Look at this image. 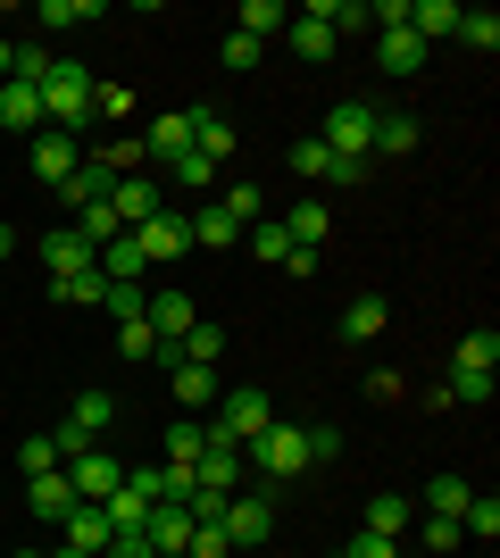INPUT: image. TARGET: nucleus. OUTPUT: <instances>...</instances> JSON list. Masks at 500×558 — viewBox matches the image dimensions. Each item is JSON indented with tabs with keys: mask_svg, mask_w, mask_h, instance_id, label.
Here are the masks:
<instances>
[{
	"mask_svg": "<svg viewBox=\"0 0 500 558\" xmlns=\"http://www.w3.org/2000/svg\"><path fill=\"white\" fill-rule=\"evenodd\" d=\"M492 375H500V333L484 326V333H467V342L451 350V375H442L451 409H459V400H467V409H476V400H492Z\"/></svg>",
	"mask_w": 500,
	"mask_h": 558,
	"instance_id": "nucleus-1",
	"label": "nucleus"
},
{
	"mask_svg": "<svg viewBox=\"0 0 500 558\" xmlns=\"http://www.w3.org/2000/svg\"><path fill=\"white\" fill-rule=\"evenodd\" d=\"M84 117H93V75L75 68V59H59V68H50V84H42V125L84 142Z\"/></svg>",
	"mask_w": 500,
	"mask_h": 558,
	"instance_id": "nucleus-2",
	"label": "nucleus"
},
{
	"mask_svg": "<svg viewBox=\"0 0 500 558\" xmlns=\"http://www.w3.org/2000/svg\"><path fill=\"white\" fill-rule=\"evenodd\" d=\"M242 459H251V475H267V484H292V475L309 466V434L276 417V425L259 434V442H242Z\"/></svg>",
	"mask_w": 500,
	"mask_h": 558,
	"instance_id": "nucleus-3",
	"label": "nucleus"
},
{
	"mask_svg": "<svg viewBox=\"0 0 500 558\" xmlns=\"http://www.w3.org/2000/svg\"><path fill=\"white\" fill-rule=\"evenodd\" d=\"M317 142H326L342 167H367V159H376V109H367V100H333Z\"/></svg>",
	"mask_w": 500,
	"mask_h": 558,
	"instance_id": "nucleus-4",
	"label": "nucleus"
},
{
	"mask_svg": "<svg viewBox=\"0 0 500 558\" xmlns=\"http://www.w3.org/2000/svg\"><path fill=\"white\" fill-rule=\"evenodd\" d=\"M267 425H276V400H267L259 384H242V392L217 400V425H209V434H217V442H259Z\"/></svg>",
	"mask_w": 500,
	"mask_h": 558,
	"instance_id": "nucleus-5",
	"label": "nucleus"
},
{
	"mask_svg": "<svg viewBox=\"0 0 500 558\" xmlns=\"http://www.w3.org/2000/svg\"><path fill=\"white\" fill-rule=\"evenodd\" d=\"M217 534L234 542V550H259L276 534V492H234L225 509H217Z\"/></svg>",
	"mask_w": 500,
	"mask_h": 558,
	"instance_id": "nucleus-6",
	"label": "nucleus"
},
{
	"mask_svg": "<svg viewBox=\"0 0 500 558\" xmlns=\"http://www.w3.org/2000/svg\"><path fill=\"white\" fill-rule=\"evenodd\" d=\"M109 417H118V400H109V392H75L68 425L50 434V442H59V459H75V450H93L100 434H109Z\"/></svg>",
	"mask_w": 500,
	"mask_h": 558,
	"instance_id": "nucleus-7",
	"label": "nucleus"
},
{
	"mask_svg": "<svg viewBox=\"0 0 500 558\" xmlns=\"http://www.w3.org/2000/svg\"><path fill=\"white\" fill-rule=\"evenodd\" d=\"M242 475H251V459H242V442H200V459H192V484L200 492H242Z\"/></svg>",
	"mask_w": 500,
	"mask_h": 558,
	"instance_id": "nucleus-8",
	"label": "nucleus"
},
{
	"mask_svg": "<svg viewBox=\"0 0 500 558\" xmlns=\"http://www.w3.org/2000/svg\"><path fill=\"white\" fill-rule=\"evenodd\" d=\"M42 267H50V283H59V276H100V251L75 226H50L42 233Z\"/></svg>",
	"mask_w": 500,
	"mask_h": 558,
	"instance_id": "nucleus-9",
	"label": "nucleus"
},
{
	"mask_svg": "<svg viewBox=\"0 0 500 558\" xmlns=\"http://www.w3.org/2000/svg\"><path fill=\"white\" fill-rule=\"evenodd\" d=\"M333 43H342V34H333V25L317 17V9H292V17H284V50L301 59V68H326V59H333Z\"/></svg>",
	"mask_w": 500,
	"mask_h": 558,
	"instance_id": "nucleus-10",
	"label": "nucleus"
},
{
	"mask_svg": "<svg viewBox=\"0 0 500 558\" xmlns=\"http://www.w3.org/2000/svg\"><path fill=\"white\" fill-rule=\"evenodd\" d=\"M134 251H143V267H167V258L192 251V226H184L175 209H159L150 226H134Z\"/></svg>",
	"mask_w": 500,
	"mask_h": 558,
	"instance_id": "nucleus-11",
	"label": "nucleus"
},
{
	"mask_svg": "<svg viewBox=\"0 0 500 558\" xmlns=\"http://www.w3.org/2000/svg\"><path fill=\"white\" fill-rule=\"evenodd\" d=\"M25 167H34L42 184H68L75 167H84V142H75V134H50V125H42V134H34V150H25Z\"/></svg>",
	"mask_w": 500,
	"mask_h": 558,
	"instance_id": "nucleus-12",
	"label": "nucleus"
},
{
	"mask_svg": "<svg viewBox=\"0 0 500 558\" xmlns=\"http://www.w3.org/2000/svg\"><path fill=\"white\" fill-rule=\"evenodd\" d=\"M68 484H75V500H109V492L125 484V466L93 442V450H75V459H68Z\"/></svg>",
	"mask_w": 500,
	"mask_h": 558,
	"instance_id": "nucleus-13",
	"label": "nucleus"
},
{
	"mask_svg": "<svg viewBox=\"0 0 500 558\" xmlns=\"http://www.w3.org/2000/svg\"><path fill=\"white\" fill-rule=\"evenodd\" d=\"M143 326L159 333V350H175L192 326H200V308H192V292H150V308H143Z\"/></svg>",
	"mask_w": 500,
	"mask_h": 558,
	"instance_id": "nucleus-14",
	"label": "nucleus"
},
{
	"mask_svg": "<svg viewBox=\"0 0 500 558\" xmlns=\"http://www.w3.org/2000/svg\"><path fill=\"white\" fill-rule=\"evenodd\" d=\"M143 542H150V558H184L192 550V509H184V500H159L150 525H143Z\"/></svg>",
	"mask_w": 500,
	"mask_h": 558,
	"instance_id": "nucleus-15",
	"label": "nucleus"
},
{
	"mask_svg": "<svg viewBox=\"0 0 500 558\" xmlns=\"http://www.w3.org/2000/svg\"><path fill=\"white\" fill-rule=\"evenodd\" d=\"M109 209H118V226H125V233L159 217V184H150V167H143V175H118V184H109Z\"/></svg>",
	"mask_w": 500,
	"mask_h": 558,
	"instance_id": "nucleus-16",
	"label": "nucleus"
},
{
	"mask_svg": "<svg viewBox=\"0 0 500 558\" xmlns=\"http://www.w3.org/2000/svg\"><path fill=\"white\" fill-rule=\"evenodd\" d=\"M59 534H68V550H84V558H100L109 542H118V534H109V517H100V500H75V509L59 517Z\"/></svg>",
	"mask_w": 500,
	"mask_h": 558,
	"instance_id": "nucleus-17",
	"label": "nucleus"
},
{
	"mask_svg": "<svg viewBox=\"0 0 500 558\" xmlns=\"http://www.w3.org/2000/svg\"><path fill=\"white\" fill-rule=\"evenodd\" d=\"M408 525H417V500H408V492H376V500H367V525H358V534H383V542H401Z\"/></svg>",
	"mask_w": 500,
	"mask_h": 558,
	"instance_id": "nucleus-18",
	"label": "nucleus"
},
{
	"mask_svg": "<svg viewBox=\"0 0 500 558\" xmlns=\"http://www.w3.org/2000/svg\"><path fill=\"white\" fill-rule=\"evenodd\" d=\"M292 167H301V175H317V184H342V192H351L358 184V175H367V167H342V159H333V150H326V142H292Z\"/></svg>",
	"mask_w": 500,
	"mask_h": 558,
	"instance_id": "nucleus-19",
	"label": "nucleus"
},
{
	"mask_svg": "<svg viewBox=\"0 0 500 558\" xmlns=\"http://www.w3.org/2000/svg\"><path fill=\"white\" fill-rule=\"evenodd\" d=\"M25 509L42 517V525H59V517L75 509V484H68V466H59V475H25Z\"/></svg>",
	"mask_w": 500,
	"mask_h": 558,
	"instance_id": "nucleus-20",
	"label": "nucleus"
},
{
	"mask_svg": "<svg viewBox=\"0 0 500 558\" xmlns=\"http://www.w3.org/2000/svg\"><path fill=\"white\" fill-rule=\"evenodd\" d=\"M109 184H118V175H109L100 159H84V167L68 175V184H50V192H59V201H68V209L84 217V209H100V201H109Z\"/></svg>",
	"mask_w": 500,
	"mask_h": 558,
	"instance_id": "nucleus-21",
	"label": "nucleus"
},
{
	"mask_svg": "<svg viewBox=\"0 0 500 558\" xmlns=\"http://www.w3.org/2000/svg\"><path fill=\"white\" fill-rule=\"evenodd\" d=\"M383 326H392V308L376 301V292H358L351 308H342V342L351 350H367V342H383Z\"/></svg>",
	"mask_w": 500,
	"mask_h": 558,
	"instance_id": "nucleus-22",
	"label": "nucleus"
},
{
	"mask_svg": "<svg viewBox=\"0 0 500 558\" xmlns=\"http://www.w3.org/2000/svg\"><path fill=\"white\" fill-rule=\"evenodd\" d=\"M159 167H175L192 150V109H167V117H150V142H143Z\"/></svg>",
	"mask_w": 500,
	"mask_h": 558,
	"instance_id": "nucleus-23",
	"label": "nucleus"
},
{
	"mask_svg": "<svg viewBox=\"0 0 500 558\" xmlns=\"http://www.w3.org/2000/svg\"><path fill=\"white\" fill-rule=\"evenodd\" d=\"M0 125H9V134H42V93H34V84H0Z\"/></svg>",
	"mask_w": 500,
	"mask_h": 558,
	"instance_id": "nucleus-24",
	"label": "nucleus"
},
{
	"mask_svg": "<svg viewBox=\"0 0 500 558\" xmlns=\"http://www.w3.org/2000/svg\"><path fill=\"white\" fill-rule=\"evenodd\" d=\"M192 150H200L209 167H225L234 159V125H225L217 109H192Z\"/></svg>",
	"mask_w": 500,
	"mask_h": 558,
	"instance_id": "nucleus-25",
	"label": "nucleus"
},
{
	"mask_svg": "<svg viewBox=\"0 0 500 558\" xmlns=\"http://www.w3.org/2000/svg\"><path fill=\"white\" fill-rule=\"evenodd\" d=\"M184 226H192V251H234V242H242V226L217 209V201H209V209H192Z\"/></svg>",
	"mask_w": 500,
	"mask_h": 558,
	"instance_id": "nucleus-26",
	"label": "nucleus"
},
{
	"mask_svg": "<svg viewBox=\"0 0 500 558\" xmlns=\"http://www.w3.org/2000/svg\"><path fill=\"white\" fill-rule=\"evenodd\" d=\"M376 68L383 75H417V68H426V43H417L408 25H401V34H376Z\"/></svg>",
	"mask_w": 500,
	"mask_h": 558,
	"instance_id": "nucleus-27",
	"label": "nucleus"
},
{
	"mask_svg": "<svg viewBox=\"0 0 500 558\" xmlns=\"http://www.w3.org/2000/svg\"><path fill=\"white\" fill-rule=\"evenodd\" d=\"M167 384H175V409H209L217 400V367H192V359H175Z\"/></svg>",
	"mask_w": 500,
	"mask_h": 558,
	"instance_id": "nucleus-28",
	"label": "nucleus"
},
{
	"mask_svg": "<svg viewBox=\"0 0 500 558\" xmlns=\"http://www.w3.org/2000/svg\"><path fill=\"white\" fill-rule=\"evenodd\" d=\"M143 251H134V233H118V242H100V283H143Z\"/></svg>",
	"mask_w": 500,
	"mask_h": 558,
	"instance_id": "nucleus-29",
	"label": "nucleus"
},
{
	"mask_svg": "<svg viewBox=\"0 0 500 558\" xmlns=\"http://www.w3.org/2000/svg\"><path fill=\"white\" fill-rule=\"evenodd\" d=\"M467 500H476V484H467V475H434V484L417 492V509H426V517H459Z\"/></svg>",
	"mask_w": 500,
	"mask_h": 558,
	"instance_id": "nucleus-30",
	"label": "nucleus"
},
{
	"mask_svg": "<svg viewBox=\"0 0 500 558\" xmlns=\"http://www.w3.org/2000/svg\"><path fill=\"white\" fill-rule=\"evenodd\" d=\"M234 34H251V43H276V34H284V9H276V0H242V17H234Z\"/></svg>",
	"mask_w": 500,
	"mask_h": 558,
	"instance_id": "nucleus-31",
	"label": "nucleus"
},
{
	"mask_svg": "<svg viewBox=\"0 0 500 558\" xmlns=\"http://www.w3.org/2000/svg\"><path fill=\"white\" fill-rule=\"evenodd\" d=\"M408 150H417V117H376V159H408Z\"/></svg>",
	"mask_w": 500,
	"mask_h": 558,
	"instance_id": "nucleus-32",
	"label": "nucleus"
},
{
	"mask_svg": "<svg viewBox=\"0 0 500 558\" xmlns=\"http://www.w3.org/2000/svg\"><path fill=\"white\" fill-rule=\"evenodd\" d=\"M242 242H251V258H267V267H284V251H292L284 217H259V226H242Z\"/></svg>",
	"mask_w": 500,
	"mask_h": 558,
	"instance_id": "nucleus-33",
	"label": "nucleus"
},
{
	"mask_svg": "<svg viewBox=\"0 0 500 558\" xmlns=\"http://www.w3.org/2000/svg\"><path fill=\"white\" fill-rule=\"evenodd\" d=\"M459 534H467V542H500V500H492V492H476V500L459 509Z\"/></svg>",
	"mask_w": 500,
	"mask_h": 558,
	"instance_id": "nucleus-34",
	"label": "nucleus"
},
{
	"mask_svg": "<svg viewBox=\"0 0 500 558\" xmlns=\"http://www.w3.org/2000/svg\"><path fill=\"white\" fill-rule=\"evenodd\" d=\"M175 359H192V367H217V359H225V333H217L209 317H200V326H192L184 342H175Z\"/></svg>",
	"mask_w": 500,
	"mask_h": 558,
	"instance_id": "nucleus-35",
	"label": "nucleus"
},
{
	"mask_svg": "<svg viewBox=\"0 0 500 558\" xmlns=\"http://www.w3.org/2000/svg\"><path fill=\"white\" fill-rule=\"evenodd\" d=\"M459 43L492 59V50H500V17H492V9H459Z\"/></svg>",
	"mask_w": 500,
	"mask_h": 558,
	"instance_id": "nucleus-36",
	"label": "nucleus"
},
{
	"mask_svg": "<svg viewBox=\"0 0 500 558\" xmlns=\"http://www.w3.org/2000/svg\"><path fill=\"white\" fill-rule=\"evenodd\" d=\"M100 308H109L118 326H134V317L150 308V292H143V283H100Z\"/></svg>",
	"mask_w": 500,
	"mask_h": 558,
	"instance_id": "nucleus-37",
	"label": "nucleus"
},
{
	"mask_svg": "<svg viewBox=\"0 0 500 558\" xmlns=\"http://www.w3.org/2000/svg\"><path fill=\"white\" fill-rule=\"evenodd\" d=\"M100 9L93 0H42V9H34V25H50V34H68V25H93Z\"/></svg>",
	"mask_w": 500,
	"mask_h": 558,
	"instance_id": "nucleus-38",
	"label": "nucleus"
},
{
	"mask_svg": "<svg viewBox=\"0 0 500 558\" xmlns=\"http://www.w3.org/2000/svg\"><path fill=\"white\" fill-rule=\"evenodd\" d=\"M217 209L234 217V226H259V217H267V192H259V184H225V201H217Z\"/></svg>",
	"mask_w": 500,
	"mask_h": 558,
	"instance_id": "nucleus-39",
	"label": "nucleus"
},
{
	"mask_svg": "<svg viewBox=\"0 0 500 558\" xmlns=\"http://www.w3.org/2000/svg\"><path fill=\"white\" fill-rule=\"evenodd\" d=\"M17 466H25V475H59L68 459H59V442H50V434H25V442H17Z\"/></svg>",
	"mask_w": 500,
	"mask_h": 558,
	"instance_id": "nucleus-40",
	"label": "nucleus"
},
{
	"mask_svg": "<svg viewBox=\"0 0 500 558\" xmlns=\"http://www.w3.org/2000/svg\"><path fill=\"white\" fill-rule=\"evenodd\" d=\"M50 301H59V308H100V276H59V283H50Z\"/></svg>",
	"mask_w": 500,
	"mask_h": 558,
	"instance_id": "nucleus-41",
	"label": "nucleus"
},
{
	"mask_svg": "<svg viewBox=\"0 0 500 558\" xmlns=\"http://www.w3.org/2000/svg\"><path fill=\"white\" fill-rule=\"evenodd\" d=\"M200 442H209V425H167V466H192Z\"/></svg>",
	"mask_w": 500,
	"mask_h": 558,
	"instance_id": "nucleus-42",
	"label": "nucleus"
},
{
	"mask_svg": "<svg viewBox=\"0 0 500 558\" xmlns=\"http://www.w3.org/2000/svg\"><path fill=\"white\" fill-rule=\"evenodd\" d=\"M217 68L251 75V68H259V43H251V34H225V43H217Z\"/></svg>",
	"mask_w": 500,
	"mask_h": 558,
	"instance_id": "nucleus-43",
	"label": "nucleus"
},
{
	"mask_svg": "<svg viewBox=\"0 0 500 558\" xmlns=\"http://www.w3.org/2000/svg\"><path fill=\"white\" fill-rule=\"evenodd\" d=\"M167 175H175V184H184V192H209V184H217V167L200 159V150H184V159L167 167Z\"/></svg>",
	"mask_w": 500,
	"mask_h": 558,
	"instance_id": "nucleus-44",
	"label": "nucleus"
},
{
	"mask_svg": "<svg viewBox=\"0 0 500 558\" xmlns=\"http://www.w3.org/2000/svg\"><path fill=\"white\" fill-rule=\"evenodd\" d=\"M459 542H467V534H459V517H426V558H451Z\"/></svg>",
	"mask_w": 500,
	"mask_h": 558,
	"instance_id": "nucleus-45",
	"label": "nucleus"
},
{
	"mask_svg": "<svg viewBox=\"0 0 500 558\" xmlns=\"http://www.w3.org/2000/svg\"><path fill=\"white\" fill-rule=\"evenodd\" d=\"M301 434H309V466L342 459V425H301Z\"/></svg>",
	"mask_w": 500,
	"mask_h": 558,
	"instance_id": "nucleus-46",
	"label": "nucleus"
},
{
	"mask_svg": "<svg viewBox=\"0 0 500 558\" xmlns=\"http://www.w3.org/2000/svg\"><path fill=\"white\" fill-rule=\"evenodd\" d=\"M93 117H134V93L125 84H93Z\"/></svg>",
	"mask_w": 500,
	"mask_h": 558,
	"instance_id": "nucleus-47",
	"label": "nucleus"
},
{
	"mask_svg": "<svg viewBox=\"0 0 500 558\" xmlns=\"http://www.w3.org/2000/svg\"><path fill=\"white\" fill-rule=\"evenodd\" d=\"M225 550H234V542L217 534V525H192V550L184 558H225Z\"/></svg>",
	"mask_w": 500,
	"mask_h": 558,
	"instance_id": "nucleus-48",
	"label": "nucleus"
},
{
	"mask_svg": "<svg viewBox=\"0 0 500 558\" xmlns=\"http://www.w3.org/2000/svg\"><path fill=\"white\" fill-rule=\"evenodd\" d=\"M342 558H401V542H383V534H358Z\"/></svg>",
	"mask_w": 500,
	"mask_h": 558,
	"instance_id": "nucleus-49",
	"label": "nucleus"
},
{
	"mask_svg": "<svg viewBox=\"0 0 500 558\" xmlns=\"http://www.w3.org/2000/svg\"><path fill=\"white\" fill-rule=\"evenodd\" d=\"M9 251H17V233H9V226H0V258H9Z\"/></svg>",
	"mask_w": 500,
	"mask_h": 558,
	"instance_id": "nucleus-50",
	"label": "nucleus"
},
{
	"mask_svg": "<svg viewBox=\"0 0 500 558\" xmlns=\"http://www.w3.org/2000/svg\"><path fill=\"white\" fill-rule=\"evenodd\" d=\"M0 84H9V43H0Z\"/></svg>",
	"mask_w": 500,
	"mask_h": 558,
	"instance_id": "nucleus-51",
	"label": "nucleus"
},
{
	"mask_svg": "<svg viewBox=\"0 0 500 558\" xmlns=\"http://www.w3.org/2000/svg\"><path fill=\"white\" fill-rule=\"evenodd\" d=\"M50 558H84V550H50Z\"/></svg>",
	"mask_w": 500,
	"mask_h": 558,
	"instance_id": "nucleus-52",
	"label": "nucleus"
},
{
	"mask_svg": "<svg viewBox=\"0 0 500 558\" xmlns=\"http://www.w3.org/2000/svg\"><path fill=\"white\" fill-rule=\"evenodd\" d=\"M17 558H50V550H17Z\"/></svg>",
	"mask_w": 500,
	"mask_h": 558,
	"instance_id": "nucleus-53",
	"label": "nucleus"
},
{
	"mask_svg": "<svg viewBox=\"0 0 500 558\" xmlns=\"http://www.w3.org/2000/svg\"><path fill=\"white\" fill-rule=\"evenodd\" d=\"M401 558H417V550H401Z\"/></svg>",
	"mask_w": 500,
	"mask_h": 558,
	"instance_id": "nucleus-54",
	"label": "nucleus"
}]
</instances>
